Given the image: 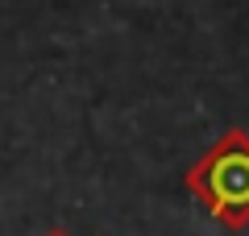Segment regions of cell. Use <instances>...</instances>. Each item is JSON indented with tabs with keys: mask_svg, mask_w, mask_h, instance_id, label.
Returning a JSON list of instances; mask_svg holds the SVG:
<instances>
[{
	"mask_svg": "<svg viewBox=\"0 0 249 236\" xmlns=\"http://www.w3.org/2000/svg\"><path fill=\"white\" fill-rule=\"evenodd\" d=\"M46 236H71V232H67V228H50Z\"/></svg>",
	"mask_w": 249,
	"mask_h": 236,
	"instance_id": "7a4b0ae2",
	"label": "cell"
},
{
	"mask_svg": "<svg viewBox=\"0 0 249 236\" xmlns=\"http://www.w3.org/2000/svg\"><path fill=\"white\" fill-rule=\"evenodd\" d=\"M183 186L216 224L241 232L249 224V133L229 129L220 141H212L183 174Z\"/></svg>",
	"mask_w": 249,
	"mask_h": 236,
	"instance_id": "6da1fadb",
	"label": "cell"
}]
</instances>
